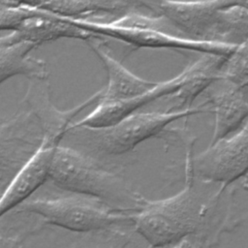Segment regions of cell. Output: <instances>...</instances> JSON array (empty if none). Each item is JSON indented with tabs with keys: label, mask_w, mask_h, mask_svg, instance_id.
I'll return each instance as SVG.
<instances>
[{
	"label": "cell",
	"mask_w": 248,
	"mask_h": 248,
	"mask_svg": "<svg viewBox=\"0 0 248 248\" xmlns=\"http://www.w3.org/2000/svg\"><path fill=\"white\" fill-rule=\"evenodd\" d=\"M185 149L184 188L163 200H146L134 216V231L150 248H173L183 242L193 248H210L222 232L235 224L232 185L195 177L193 142H186Z\"/></svg>",
	"instance_id": "cell-1"
},
{
	"label": "cell",
	"mask_w": 248,
	"mask_h": 248,
	"mask_svg": "<svg viewBox=\"0 0 248 248\" xmlns=\"http://www.w3.org/2000/svg\"><path fill=\"white\" fill-rule=\"evenodd\" d=\"M183 37L240 46L248 41V1L142 2Z\"/></svg>",
	"instance_id": "cell-2"
},
{
	"label": "cell",
	"mask_w": 248,
	"mask_h": 248,
	"mask_svg": "<svg viewBox=\"0 0 248 248\" xmlns=\"http://www.w3.org/2000/svg\"><path fill=\"white\" fill-rule=\"evenodd\" d=\"M141 8L108 21L64 18L86 32L105 39L111 38L120 41L133 49L169 48L229 57L237 47L233 45L196 41L183 37L162 16L153 12L150 15L142 14Z\"/></svg>",
	"instance_id": "cell-3"
},
{
	"label": "cell",
	"mask_w": 248,
	"mask_h": 248,
	"mask_svg": "<svg viewBox=\"0 0 248 248\" xmlns=\"http://www.w3.org/2000/svg\"><path fill=\"white\" fill-rule=\"evenodd\" d=\"M48 179L63 190L95 197L128 211L138 212L146 202L118 174L106 170L79 151L66 146H57Z\"/></svg>",
	"instance_id": "cell-4"
},
{
	"label": "cell",
	"mask_w": 248,
	"mask_h": 248,
	"mask_svg": "<svg viewBox=\"0 0 248 248\" xmlns=\"http://www.w3.org/2000/svg\"><path fill=\"white\" fill-rule=\"evenodd\" d=\"M18 212L37 214L48 224L76 232L134 230V216L137 213L79 194L25 201L15 208V213Z\"/></svg>",
	"instance_id": "cell-5"
},
{
	"label": "cell",
	"mask_w": 248,
	"mask_h": 248,
	"mask_svg": "<svg viewBox=\"0 0 248 248\" xmlns=\"http://www.w3.org/2000/svg\"><path fill=\"white\" fill-rule=\"evenodd\" d=\"M100 36L86 32L64 17L38 8L33 1H0V44L40 46L60 38L85 42Z\"/></svg>",
	"instance_id": "cell-6"
},
{
	"label": "cell",
	"mask_w": 248,
	"mask_h": 248,
	"mask_svg": "<svg viewBox=\"0 0 248 248\" xmlns=\"http://www.w3.org/2000/svg\"><path fill=\"white\" fill-rule=\"evenodd\" d=\"M205 103L180 110H155L135 112L113 126L89 130V140L93 149L103 155L119 156L133 151L140 142L160 136L167 126L180 118L209 112Z\"/></svg>",
	"instance_id": "cell-7"
},
{
	"label": "cell",
	"mask_w": 248,
	"mask_h": 248,
	"mask_svg": "<svg viewBox=\"0 0 248 248\" xmlns=\"http://www.w3.org/2000/svg\"><path fill=\"white\" fill-rule=\"evenodd\" d=\"M40 118L29 107L0 120V190H5L44 140Z\"/></svg>",
	"instance_id": "cell-8"
},
{
	"label": "cell",
	"mask_w": 248,
	"mask_h": 248,
	"mask_svg": "<svg viewBox=\"0 0 248 248\" xmlns=\"http://www.w3.org/2000/svg\"><path fill=\"white\" fill-rule=\"evenodd\" d=\"M195 177L232 185L248 175V119L232 135L211 143L205 150L192 158Z\"/></svg>",
	"instance_id": "cell-9"
},
{
	"label": "cell",
	"mask_w": 248,
	"mask_h": 248,
	"mask_svg": "<svg viewBox=\"0 0 248 248\" xmlns=\"http://www.w3.org/2000/svg\"><path fill=\"white\" fill-rule=\"evenodd\" d=\"M189 71L190 69L188 66L177 76L168 80L157 82L151 90L139 96L114 102L99 100L97 107L84 118L76 123H72L68 132L78 128L99 130L115 125L122 119L135 113L136 110L141 107L162 97L172 96L175 94L186 81Z\"/></svg>",
	"instance_id": "cell-10"
},
{
	"label": "cell",
	"mask_w": 248,
	"mask_h": 248,
	"mask_svg": "<svg viewBox=\"0 0 248 248\" xmlns=\"http://www.w3.org/2000/svg\"><path fill=\"white\" fill-rule=\"evenodd\" d=\"M44 140L0 196V218L24 202L47 179L54 152L63 135L44 132Z\"/></svg>",
	"instance_id": "cell-11"
},
{
	"label": "cell",
	"mask_w": 248,
	"mask_h": 248,
	"mask_svg": "<svg viewBox=\"0 0 248 248\" xmlns=\"http://www.w3.org/2000/svg\"><path fill=\"white\" fill-rule=\"evenodd\" d=\"M86 43L101 59L108 76V86L104 88L100 100L114 102L129 99L146 93L157 84L136 76L110 55L107 46L108 41L105 38H93Z\"/></svg>",
	"instance_id": "cell-12"
},
{
	"label": "cell",
	"mask_w": 248,
	"mask_h": 248,
	"mask_svg": "<svg viewBox=\"0 0 248 248\" xmlns=\"http://www.w3.org/2000/svg\"><path fill=\"white\" fill-rule=\"evenodd\" d=\"M205 104L215 115L211 143L232 135L248 119V100L243 90L231 83L226 82L221 88L209 90Z\"/></svg>",
	"instance_id": "cell-13"
},
{
	"label": "cell",
	"mask_w": 248,
	"mask_h": 248,
	"mask_svg": "<svg viewBox=\"0 0 248 248\" xmlns=\"http://www.w3.org/2000/svg\"><path fill=\"white\" fill-rule=\"evenodd\" d=\"M228 57L204 54L189 65V75L180 89L172 95L176 103L169 109L180 110L192 108L194 100L212 83L221 80L222 70Z\"/></svg>",
	"instance_id": "cell-14"
},
{
	"label": "cell",
	"mask_w": 248,
	"mask_h": 248,
	"mask_svg": "<svg viewBox=\"0 0 248 248\" xmlns=\"http://www.w3.org/2000/svg\"><path fill=\"white\" fill-rule=\"evenodd\" d=\"M36 46L26 42L0 44V84L17 75L25 76L30 79L47 78L48 70L46 61L29 54Z\"/></svg>",
	"instance_id": "cell-15"
},
{
	"label": "cell",
	"mask_w": 248,
	"mask_h": 248,
	"mask_svg": "<svg viewBox=\"0 0 248 248\" xmlns=\"http://www.w3.org/2000/svg\"><path fill=\"white\" fill-rule=\"evenodd\" d=\"M40 9L73 19H89L100 14L118 16L142 7L141 1H33Z\"/></svg>",
	"instance_id": "cell-16"
},
{
	"label": "cell",
	"mask_w": 248,
	"mask_h": 248,
	"mask_svg": "<svg viewBox=\"0 0 248 248\" xmlns=\"http://www.w3.org/2000/svg\"><path fill=\"white\" fill-rule=\"evenodd\" d=\"M129 242L130 232H126L125 230H115L110 232L107 243L101 248H124Z\"/></svg>",
	"instance_id": "cell-17"
},
{
	"label": "cell",
	"mask_w": 248,
	"mask_h": 248,
	"mask_svg": "<svg viewBox=\"0 0 248 248\" xmlns=\"http://www.w3.org/2000/svg\"><path fill=\"white\" fill-rule=\"evenodd\" d=\"M0 248H22V245L16 237L0 234Z\"/></svg>",
	"instance_id": "cell-18"
}]
</instances>
